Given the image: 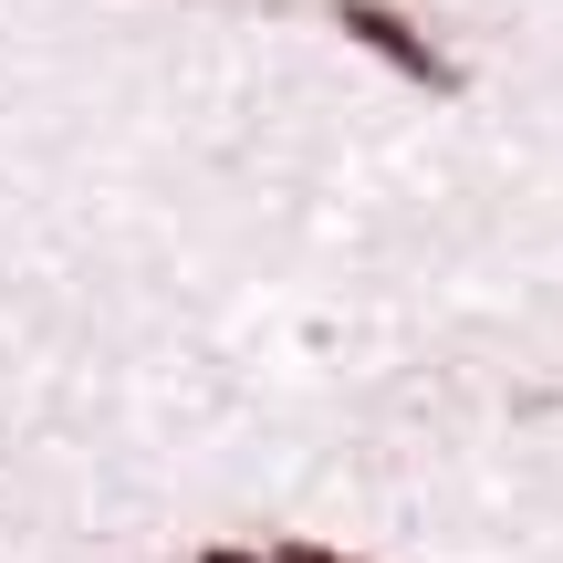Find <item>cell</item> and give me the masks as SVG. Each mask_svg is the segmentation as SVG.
<instances>
[{
  "label": "cell",
  "mask_w": 563,
  "mask_h": 563,
  "mask_svg": "<svg viewBox=\"0 0 563 563\" xmlns=\"http://www.w3.org/2000/svg\"><path fill=\"white\" fill-rule=\"evenodd\" d=\"M188 563H272V553H251V543H199Z\"/></svg>",
  "instance_id": "obj_3"
},
{
  "label": "cell",
  "mask_w": 563,
  "mask_h": 563,
  "mask_svg": "<svg viewBox=\"0 0 563 563\" xmlns=\"http://www.w3.org/2000/svg\"><path fill=\"white\" fill-rule=\"evenodd\" d=\"M323 21H334V32L355 42V53H376L397 84H418V95H460V84H470V74H460V53H449V42L428 32V21L407 11V0H334Z\"/></svg>",
  "instance_id": "obj_1"
},
{
  "label": "cell",
  "mask_w": 563,
  "mask_h": 563,
  "mask_svg": "<svg viewBox=\"0 0 563 563\" xmlns=\"http://www.w3.org/2000/svg\"><path fill=\"white\" fill-rule=\"evenodd\" d=\"M272 563H355V553H334V543H313V532H282Z\"/></svg>",
  "instance_id": "obj_2"
}]
</instances>
